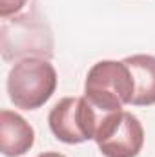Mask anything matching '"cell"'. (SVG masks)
Returning a JSON list of instances; mask_svg holds the SVG:
<instances>
[{
    "mask_svg": "<svg viewBox=\"0 0 155 157\" xmlns=\"http://www.w3.org/2000/svg\"><path fill=\"white\" fill-rule=\"evenodd\" d=\"M26 2L28 0H0V15H2V18H7L9 15L18 13L26 6Z\"/></svg>",
    "mask_w": 155,
    "mask_h": 157,
    "instance_id": "obj_7",
    "label": "cell"
},
{
    "mask_svg": "<svg viewBox=\"0 0 155 157\" xmlns=\"http://www.w3.org/2000/svg\"><path fill=\"white\" fill-rule=\"evenodd\" d=\"M35 144L33 126L15 112H0V150L6 157H20Z\"/></svg>",
    "mask_w": 155,
    "mask_h": 157,
    "instance_id": "obj_5",
    "label": "cell"
},
{
    "mask_svg": "<svg viewBox=\"0 0 155 157\" xmlns=\"http://www.w3.org/2000/svg\"><path fill=\"white\" fill-rule=\"evenodd\" d=\"M57 90V71L44 57H26L7 73V93L20 110L42 108Z\"/></svg>",
    "mask_w": 155,
    "mask_h": 157,
    "instance_id": "obj_2",
    "label": "cell"
},
{
    "mask_svg": "<svg viewBox=\"0 0 155 157\" xmlns=\"http://www.w3.org/2000/svg\"><path fill=\"white\" fill-rule=\"evenodd\" d=\"M93 141L104 157H137L144 146V128L133 113L120 110L100 117Z\"/></svg>",
    "mask_w": 155,
    "mask_h": 157,
    "instance_id": "obj_4",
    "label": "cell"
},
{
    "mask_svg": "<svg viewBox=\"0 0 155 157\" xmlns=\"http://www.w3.org/2000/svg\"><path fill=\"white\" fill-rule=\"evenodd\" d=\"M135 82L124 60H99L91 66L84 82V97L100 113L120 112L124 104H131Z\"/></svg>",
    "mask_w": 155,
    "mask_h": 157,
    "instance_id": "obj_1",
    "label": "cell"
},
{
    "mask_svg": "<svg viewBox=\"0 0 155 157\" xmlns=\"http://www.w3.org/2000/svg\"><path fill=\"white\" fill-rule=\"evenodd\" d=\"M131 77L135 82V93L131 99L133 106L155 104V57L153 55H131L126 57Z\"/></svg>",
    "mask_w": 155,
    "mask_h": 157,
    "instance_id": "obj_6",
    "label": "cell"
},
{
    "mask_svg": "<svg viewBox=\"0 0 155 157\" xmlns=\"http://www.w3.org/2000/svg\"><path fill=\"white\" fill-rule=\"evenodd\" d=\"M100 113L88 102L86 97H64L59 101L49 115V130L66 144H80L95 139Z\"/></svg>",
    "mask_w": 155,
    "mask_h": 157,
    "instance_id": "obj_3",
    "label": "cell"
},
{
    "mask_svg": "<svg viewBox=\"0 0 155 157\" xmlns=\"http://www.w3.org/2000/svg\"><path fill=\"white\" fill-rule=\"evenodd\" d=\"M37 157H66L62 155V154H59V152H44V154H40V155Z\"/></svg>",
    "mask_w": 155,
    "mask_h": 157,
    "instance_id": "obj_8",
    "label": "cell"
}]
</instances>
